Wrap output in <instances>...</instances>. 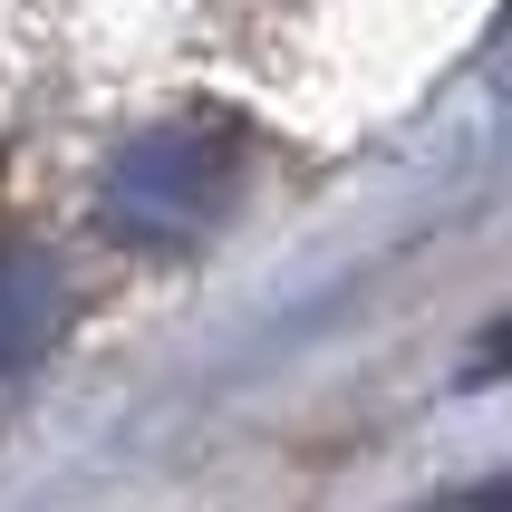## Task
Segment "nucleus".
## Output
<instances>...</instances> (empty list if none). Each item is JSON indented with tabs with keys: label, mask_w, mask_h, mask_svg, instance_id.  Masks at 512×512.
Listing matches in <instances>:
<instances>
[{
	"label": "nucleus",
	"mask_w": 512,
	"mask_h": 512,
	"mask_svg": "<svg viewBox=\"0 0 512 512\" xmlns=\"http://www.w3.org/2000/svg\"><path fill=\"white\" fill-rule=\"evenodd\" d=\"M242 174H252V145L232 116H165V126H136L126 145H107L97 223L126 252H194L242 203Z\"/></svg>",
	"instance_id": "obj_1"
},
{
	"label": "nucleus",
	"mask_w": 512,
	"mask_h": 512,
	"mask_svg": "<svg viewBox=\"0 0 512 512\" xmlns=\"http://www.w3.org/2000/svg\"><path fill=\"white\" fill-rule=\"evenodd\" d=\"M58 339H68V271H58V252L29 242V232H0V377L39 368Z\"/></svg>",
	"instance_id": "obj_2"
}]
</instances>
